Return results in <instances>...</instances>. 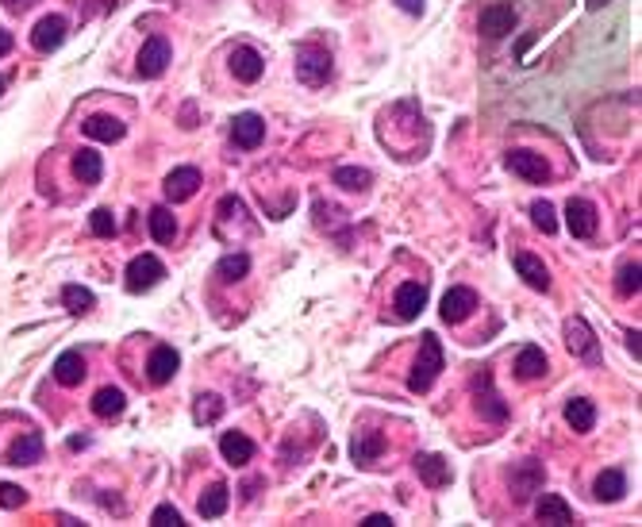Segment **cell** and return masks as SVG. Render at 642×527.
Here are the masks:
<instances>
[{"label":"cell","instance_id":"1","mask_svg":"<svg viewBox=\"0 0 642 527\" xmlns=\"http://www.w3.org/2000/svg\"><path fill=\"white\" fill-rule=\"evenodd\" d=\"M439 373H442V343H439L435 331H424V343H419L412 373H408V389H412V393H427L431 385L439 381Z\"/></svg>","mask_w":642,"mask_h":527},{"label":"cell","instance_id":"2","mask_svg":"<svg viewBox=\"0 0 642 527\" xmlns=\"http://www.w3.org/2000/svg\"><path fill=\"white\" fill-rule=\"evenodd\" d=\"M331 74H335L331 51H323V46H316V43H300L297 46V77H300V85L320 89V85L331 81Z\"/></svg>","mask_w":642,"mask_h":527},{"label":"cell","instance_id":"3","mask_svg":"<svg viewBox=\"0 0 642 527\" xmlns=\"http://www.w3.org/2000/svg\"><path fill=\"white\" fill-rule=\"evenodd\" d=\"M562 335H566V347H569V355H574V358L592 362V366L600 362V343H597V335H592V327H589L585 315H569L566 327H562Z\"/></svg>","mask_w":642,"mask_h":527},{"label":"cell","instance_id":"4","mask_svg":"<svg viewBox=\"0 0 642 527\" xmlns=\"http://www.w3.org/2000/svg\"><path fill=\"white\" fill-rule=\"evenodd\" d=\"M162 277H166L162 259H155V254H135V259L127 262L123 285H127V292H147V289H155Z\"/></svg>","mask_w":642,"mask_h":527},{"label":"cell","instance_id":"5","mask_svg":"<svg viewBox=\"0 0 642 527\" xmlns=\"http://www.w3.org/2000/svg\"><path fill=\"white\" fill-rule=\"evenodd\" d=\"M170 58H173V51H170V39L166 35H150V39L143 43V51H139V62H135V74L139 77H162L166 74V66H170Z\"/></svg>","mask_w":642,"mask_h":527},{"label":"cell","instance_id":"6","mask_svg":"<svg viewBox=\"0 0 642 527\" xmlns=\"http://www.w3.org/2000/svg\"><path fill=\"white\" fill-rule=\"evenodd\" d=\"M473 396H477V412H481V419H488V424H504L508 419V404L493 393V373L488 370H481L473 378Z\"/></svg>","mask_w":642,"mask_h":527},{"label":"cell","instance_id":"7","mask_svg":"<svg viewBox=\"0 0 642 527\" xmlns=\"http://www.w3.org/2000/svg\"><path fill=\"white\" fill-rule=\"evenodd\" d=\"M519 23V12L516 4H508V0H496V4H488L481 12V35L485 39H504V35L516 31Z\"/></svg>","mask_w":642,"mask_h":527},{"label":"cell","instance_id":"8","mask_svg":"<svg viewBox=\"0 0 642 527\" xmlns=\"http://www.w3.org/2000/svg\"><path fill=\"white\" fill-rule=\"evenodd\" d=\"M504 166L516 173V178L531 181V185H546V181H551V166H546V158L535 155V150H508Z\"/></svg>","mask_w":642,"mask_h":527},{"label":"cell","instance_id":"9","mask_svg":"<svg viewBox=\"0 0 642 527\" xmlns=\"http://www.w3.org/2000/svg\"><path fill=\"white\" fill-rule=\"evenodd\" d=\"M566 228H569V236H574V239H592V236H597V204L581 201V196H569Z\"/></svg>","mask_w":642,"mask_h":527},{"label":"cell","instance_id":"10","mask_svg":"<svg viewBox=\"0 0 642 527\" xmlns=\"http://www.w3.org/2000/svg\"><path fill=\"white\" fill-rule=\"evenodd\" d=\"M66 35H69V20L66 16H43L39 23H35V31H31V46L39 54H51V51H58V46L66 43Z\"/></svg>","mask_w":642,"mask_h":527},{"label":"cell","instance_id":"11","mask_svg":"<svg viewBox=\"0 0 642 527\" xmlns=\"http://www.w3.org/2000/svg\"><path fill=\"white\" fill-rule=\"evenodd\" d=\"M392 308H396V320L412 323L416 315L427 308V285L424 281H404V285L396 289V297H392Z\"/></svg>","mask_w":642,"mask_h":527},{"label":"cell","instance_id":"12","mask_svg":"<svg viewBox=\"0 0 642 527\" xmlns=\"http://www.w3.org/2000/svg\"><path fill=\"white\" fill-rule=\"evenodd\" d=\"M473 308H477V292L465 285H454V289H447V297H442L439 315H442V323H462L473 315Z\"/></svg>","mask_w":642,"mask_h":527},{"label":"cell","instance_id":"13","mask_svg":"<svg viewBox=\"0 0 642 527\" xmlns=\"http://www.w3.org/2000/svg\"><path fill=\"white\" fill-rule=\"evenodd\" d=\"M178 366H181V355L162 343V347L150 350V358H147V381L150 385H170L173 378H178Z\"/></svg>","mask_w":642,"mask_h":527},{"label":"cell","instance_id":"14","mask_svg":"<svg viewBox=\"0 0 642 527\" xmlns=\"http://www.w3.org/2000/svg\"><path fill=\"white\" fill-rule=\"evenodd\" d=\"M196 189H201V170H196V166L170 170V173H166V185H162L166 201H173V204H181V201H189V196H196Z\"/></svg>","mask_w":642,"mask_h":527},{"label":"cell","instance_id":"15","mask_svg":"<svg viewBox=\"0 0 642 527\" xmlns=\"http://www.w3.org/2000/svg\"><path fill=\"white\" fill-rule=\"evenodd\" d=\"M262 139H266V120L258 112H242V116L231 120V143H235L239 150L262 147Z\"/></svg>","mask_w":642,"mask_h":527},{"label":"cell","instance_id":"16","mask_svg":"<svg viewBox=\"0 0 642 527\" xmlns=\"http://www.w3.org/2000/svg\"><path fill=\"white\" fill-rule=\"evenodd\" d=\"M543 482H546V474H543V466L535 462V459H527V462H519L516 470H511V497L519 500H531L535 493L543 489Z\"/></svg>","mask_w":642,"mask_h":527},{"label":"cell","instance_id":"17","mask_svg":"<svg viewBox=\"0 0 642 527\" xmlns=\"http://www.w3.org/2000/svg\"><path fill=\"white\" fill-rule=\"evenodd\" d=\"M227 62H231V74H235V81H242V85H254V81L266 74V58L254 51V46H235Z\"/></svg>","mask_w":642,"mask_h":527},{"label":"cell","instance_id":"18","mask_svg":"<svg viewBox=\"0 0 642 527\" xmlns=\"http://www.w3.org/2000/svg\"><path fill=\"white\" fill-rule=\"evenodd\" d=\"M416 474H419V482H424L427 489H447L450 485V462L442 459V454H416Z\"/></svg>","mask_w":642,"mask_h":527},{"label":"cell","instance_id":"19","mask_svg":"<svg viewBox=\"0 0 642 527\" xmlns=\"http://www.w3.org/2000/svg\"><path fill=\"white\" fill-rule=\"evenodd\" d=\"M43 451H46V443L39 431H20L16 443L8 447V466H35L43 459Z\"/></svg>","mask_w":642,"mask_h":527},{"label":"cell","instance_id":"20","mask_svg":"<svg viewBox=\"0 0 642 527\" xmlns=\"http://www.w3.org/2000/svg\"><path fill=\"white\" fill-rule=\"evenodd\" d=\"M85 373H89V366H85V355H81V350H62V355H58V362H54V381L58 385L74 389V385L85 381Z\"/></svg>","mask_w":642,"mask_h":527},{"label":"cell","instance_id":"21","mask_svg":"<svg viewBox=\"0 0 642 527\" xmlns=\"http://www.w3.org/2000/svg\"><path fill=\"white\" fill-rule=\"evenodd\" d=\"M511 262H516V274L527 281L535 292H546V289H551V269L543 266V259H535L531 251H516V259H511Z\"/></svg>","mask_w":642,"mask_h":527},{"label":"cell","instance_id":"22","mask_svg":"<svg viewBox=\"0 0 642 527\" xmlns=\"http://www.w3.org/2000/svg\"><path fill=\"white\" fill-rule=\"evenodd\" d=\"M384 454V435L381 431H354V439H350V459L358 466H373Z\"/></svg>","mask_w":642,"mask_h":527},{"label":"cell","instance_id":"23","mask_svg":"<svg viewBox=\"0 0 642 527\" xmlns=\"http://www.w3.org/2000/svg\"><path fill=\"white\" fill-rule=\"evenodd\" d=\"M623 493H627L623 470H600L597 482H592V497H597L600 505H615V500H623Z\"/></svg>","mask_w":642,"mask_h":527},{"label":"cell","instance_id":"24","mask_svg":"<svg viewBox=\"0 0 642 527\" xmlns=\"http://www.w3.org/2000/svg\"><path fill=\"white\" fill-rule=\"evenodd\" d=\"M81 132L89 139H97V143H120L127 135V127H123V120H115V116H89V120L81 124Z\"/></svg>","mask_w":642,"mask_h":527},{"label":"cell","instance_id":"25","mask_svg":"<svg viewBox=\"0 0 642 527\" xmlns=\"http://www.w3.org/2000/svg\"><path fill=\"white\" fill-rule=\"evenodd\" d=\"M535 520L539 523H574V508L566 505V497L543 493L539 500H535Z\"/></svg>","mask_w":642,"mask_h":527},{"label":"cell","instance_id":"26","mask_svg":"<svg viewBox=\"0 0 642 527\" xmlns=\"http://www.w3.org/2000/svg\"><path fill=\"white\" fill-rule=\"evenodd\" d=\"M546 366H551V362H546V350L543 347H523L519 355H516V378L519 381H539L543 373H546Z\"/></svg>","mask_w":642,"mask_h":527},{"label":"cell","instance_id":"27","mask_svg":"<svg viewBox=\"0 0 642 527\" xmlns=\"http://www.w3.org/2000/svg\"><path fill=\"white\" fill-rule=\"evenodd\" d=\"M566 424L577 431V435H589L592 427H597V404L589 401V396H574V401L566 404Z\"/></svg>","mask_w":642,"mask_h":527},{"label":"cell","instance_id":"28","mask_svg":"<svg viewBox=\"0 0 642 527\" xmlns=\"http://www.w3.org/2000/svg\"><path fill=\"white\" fill-rule=\"evenodd\" d=\"M123 408H127V396H123V389H115V385H104V389H97V396H92V416L97 419H120Z\"/></svg>","mask_w":642,"mask_h":527},{"label":"cell","instance_id":"29","mask_svg":"<svg viewBox=\"0 0 642 527\" xmlns=\"http://www.w3.org/2000/svg\"><path fill=\"white\" fill-rule=\"evenodd\" d=\"M219 454H224L231 466H247L254 459V443L242 435V431H224V435H219Z\"/></svg>","mask_w":642,"mask_h":527},{"label":"cell","instance_id":"30","mask_svg":"<svg viewBox=\"0 0 642 527\" xmlns=\"http://www.w3.org/2000/svg\"><path fill=\"white\" fill-rule=\"evenodd\" d=\"M231 505V489L224 482H212L208 485V493L196 500V512H201V520H219Z\"/></svg>","mask_w":642,"mask_h":527},{"label":"cell","instance_id":"31","mask_svg":"<svg viewBox=\"0 0 642 527\" xmlns=\"http://www.w3.org/2000/svg\"><path fill=\"white\" fill-rule=\"evenodd\" d=\"M74 178L81 185H97L104 178V162H100V155L92 147H81L74 155Z\"/></svg>","mask_w":642,"mask_h":527},{"label":"cell","instance_id":"32","mask_svg":"<svg viewBox=\"0 0 642 527\" xmlns=\"http://www.w3.org/2000/svg\"><path fill=\"white\" fill-rule=\"evenodd\" d=\"M247 274H250V254H242V251L224 254V259L216 262V277L227 281V285H235V281H242Z\"/></svg>","mask_w":642,"mask_h":527},{"label":"cell","instance_id":"33","mask_svg":"<svg viewBox=\"0 0 642 527\" xmlns=\"http://www.w3.org/2000/svg\"><path fill=\"white\" fill-rule=\"evenodd\" d=\"M147 224H150V236H155V243H173L178 239V220H173L170 208H150V216H147Z\"/></svg>","mask_w":642,"mask_h":527},{"label":"cell","instance_id":"34","mask_svg":"<svg viewBox=\"0 0 642 527\" xmlns=\"http://www.w3.org/2000/svg\"><path fill=\"white\" fill-rule=\"evenodd\" d=\"M331 181L338 185V189H346V193H366L369 181H373V173L361 170V166H338L331 173Z\"/></svg>","mask_w":642,"mask_h":527},{"label":"cell","instance_id":"35","mask_svg":"<svg viewBox=\"0 0 642 527\" xmlns=\"http://www.w3.org/2000/svg\"><path fill=\"white\" fill-rule=\"evenodd\" d=\"M62 304H66V312L85 315V312L97 308V297H92V289H85V285H66L62 289Z\"/></svg>","mask_w":642,"mask_h":527},{"label":"cell","instance_id":"36","mask_svg":"<svg viewBox=\"0 0 642 527\" xmlns=\"http://www.w3.org/2000/svg\"><path fill=\"white\" fill-rule=\"evenodd\" d=\"M224 396H216V393H204V396H196V408H193V416H196V424H216L219 416H224Z\"/></svg>","mask_w":642,"mask_h":527},{"label":"cell","instance_id":"37","mask_svg":"<svg viewBox=\"0 0 642 527\" xmlns=\"http://www.w3.org/2000/svg\"><path fill=\"white\" fill-rule=\"evenodd\" d=\"M638 277H642L638 262H623V266H620V274H615V292H620V297H635L638 285H642Z\"/></svg>","mask_w":642,"mask_h":527},{"label":"cell","instance_id":"38","mask_svg":"<svg viewBox=\"0 0 642 527\" xmlns=\"http://www.w3.org/2000/svg\"><path fill=\"white\" fill-rule=\"evenodd\" d=\"M531 224L543 231V236H554L558 231V216H554V204L551 201H535L531 204Z\"/></svg>","mask_w":642,"mask_h":527},{"label":"cell","instance_id":"39","mask_svg":"<svg viewBox=\"0 0 642 527\" xmlns=\"http://www.w3.org/2000/svg\"><path fill=\"white\" fill-rule=\"evenodd\" d=\"M89 231H92V236H100V239H112V236H115V216H112V208H97V212L89 216Z\"/></svg>","mask_w":642,"mask_h":527},{"label":"cell","instance_id":"40","mask_svg":"<svg viewBox=\"0 0 642 527\" xmlns=\"http://www.w3.org/2000/svg\"><path fill=\"white\" fill-rule=\"evenodd\" d=\"M150 523H170V527H181L185 523V516L173 505H158L155 512H150Z\"/></svg>","mask_w":642,"mask_h":527},{"label":"cell","instance_id":"41","mask_svg":"<svg viewBox=\"0 0 642 527\" xmlns=\"http://www.w3.org/2000/svg\"><path fill=\"white\" fill-rule=\"evenodd\" d=\"M23 500H28V493L20 485H8V482L0 485V508H20Z\"/></svg>","mask_w":642,"mask_h":527},{"label":"cell","instance_id":"42","mask_svg":"<svg viewBox=\"0 0 642 527\" xmlns=\"http://www.w3.org/2000/svg\"><path fill=\"white\" fill-rule=\"evenodd\" d=\"M400 4V12H408V16H424V0H396Z\"/></svg>","mask_w":642,"mask_h":527},{"label":"cell","instance_id":"43","mask_svg":"<svg viewBox=\"0 0 642 527\" xmlns=\"http://www.w3.org/2000/svg\"><path fill=\"white\" fill-rule=\"evenodd\" d=\"M627 350L635 355V362L642 358V335H638V331H627Z\"/></svg>","mask_w":642,"mask_h":527},{"label":"cell","instance_id":"44","mask_svg":"<svg viewBox=\"0 0 642 527\" xmlns=\"http://www.w3.org/2000/svg\"><path fill=\"white\" fill-rule=\"evenodd\" d=\"M389 523H392V516H384V512H373V516L361 520V527H389Z\"/></svg>","mask_w":642,"mask_h":527},{"label":"cell","instance_id":"45","mask_svg":"<svg viewBox=\"0 0 642 527\" xmlns=\"http://www.w3.org/2000/svg\"><path fill=\"white\" fill-rule=\"evenodd\" d=\"M31 4H39V0H4V8H8V12H28Z\"/></svg>","mask_w":642,"mask_h":527},{"label":"cell","instance_id":"46","mask_svg":"<svg viewBox=\"0 0 642 527\" xmlns=\"http://www.w3.org/2000/svg\"><path fill=\"white\" fill-rule=\"evenodd\" d=\"M12 43H16V39H12V31H4V28H0V58H4V54H12Z\"/></svg>","mask_w":642,"mask_h":527},{"label":"cell","instance_id":"47","mask_svg":"<svg viewBox=\"0 0 642 527\" xmlns=\"http://www.w3.org/2000/svg\"><path fill=\"white\" fill-rule=\"evenodd\" d=\"M81 447H89L85 435H74V439H69V451H81Z\"/></svg>","mask_w":642,"mask_h":527},{"label":"cell","instance_id":"48","mask_svg":"<svg viewBox=\"0 0 642 527\" xmlns=\"http://www.w3.org/2000/svg\"><path fill=\"white\" fill-rule=\"evenodd\" d=\"M604 4H608V0H589V8H604Z\"/></svg>","mask_w":642,"mask_h":527},{"label":"cell","instance_id":"49","mask_svg":"<svg viewBox=\"0 0 642 527\" xmlns=\"http://www.w3.org/2000/svg\"><path fill=\"white\" fill-rule=\"evenodd\" d=\"M0 97H4V77H0Z\"/></svg>","mask_w":642,"mask_h":527}]
</instances>
